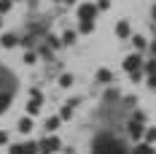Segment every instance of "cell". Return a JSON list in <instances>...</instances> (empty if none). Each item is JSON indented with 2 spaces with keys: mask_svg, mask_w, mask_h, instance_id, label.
<instances>
[{
  "mask_svg": "<svg viewBox=\"0 0 156 154\" xmlns=\"http://www.w3.org/2000/svg\"><path fill=\"white\" fill-rule=\"evenodd\" d=\"M94 154H126V152L119 141H113L110 135H102L97 141V146H94Z\"/></svg>",
  "mask_w": 156,
  "mask_h": 154,
  "instance_id": "obj_2",
  "label": "cell"
},
{
  "mask_svg": "<svg viewBox=\"0 0 156 154\" xmlns=\"http://www.w3.org/2000/svg\"><path fill=\"white\" fill-rule=\"evenodd\" d=\"M11 3L14 0H0V14H8L11 11Z\"/></svg>",
  "mask_w": 156,
  "mask_h": 154,
  "instance_id": "obj_19",
  "label": "cell"
},
{
  "mask_svg": "<svg viewBox=\"0 0 156 154\" xmlns=\"http://www.w3.org/2000/svg\"><path fill=\"white\" fill-rule=\"evenodd\" d=\"M97 81H100V84H110V81H113V73H110L108 68H100V70H97Z\"/></svg>",
  "mask_w": 156,
  "mask_h": 154,
  "instance_id": "obj_9",
  "label": "cell"
},
{
  "mask_svg": "<svg viewBox=\"0 0 156 154\" xmlns=\"http://www.w3.org/2000/svg\"><path fill=\"white\" fill-rule=\"evenodd\" d=\"M151 16H154V19H156V3H154V8H151Z\"/></svg>",
  "mask_w": 156,
  "mask_h": 154,
  "instance_id": "obj_27",
  "label": "cell"
},
{
  "mask_svg": "<svg viewBox=\"0 0 156 154\" xmlns=\"http://www.w3.org/2000/svg\"><path fill=\"white\" fill-rule=\"evenodd\" d=\"M5 143H8V133H5V130H0V146H5Z\"/></svg>",
  "mask_w": 156,
  "mask_h": 154,
  "instance_id": "obj_24",
  "label": "cell"
},
{
  "mask_svg": "<svg viewBox=\"0 0 156 154\" xmlns=\"http://www.w3.org/2000/svg\"><path fill=\"white\" fill-rule=\"evenodd\" d=\"M92 30H94V22H81L78 24V32H83V35H89Z\"/></svg>",
  "mask_w": 156,
  "mask_h": 154,
  "instance_id": "obj_17",
  "label": "cell"
},
{
  "mask_svg": "<svg viewBox=\"0 0 156 154\" xmlns=\"http://www.w3.org/2000/svg\"><path fill=\"white\" fill-rule=\"evenodd\" d=\"M132 122H140V124H145V114H143V111H135V114H132Z\"/></svg>",
  "mask_w": 156,
  "mask_h": 154,
  "instance_id": "obj_20",
  "label": "cell"
},
{
  "mask_svg": "<svg viewBox=\"0 0 156 154\" xmlns=\"http://www.w3.org/2000/svg\"><path fill=\"white\" fill-rule=\"evenodd\" d=\"M16 127H19V133H30V130H32V119H30V116H22Z\"/></svg>",
  "mask_w": 156,
  "mask_h": 154,
  "instance_id": "obj_12",
  "label": "cell"
},
{
  "mask_svg": "<svg viewBox=\"0 0 156 154\" xmlns=\"http://www.w3.org/2000/svg\"><path fill=\"white\" fill-rule=\"evenodd\" d=\"M62 43H65V46H73V43H76V32H73V30H65L62 32Z\"/></svg>",
  "mask_w": 156,
  "mask_h": 154,
  "instance_id": "obj_15",
  "label": "cell"
},
{
  "mask_svg": "<svg viewBox=\"0 0 156 154\" xmlns=\"http://www.w3.org/2000/svg\"><path fill=\"white\" fill-rule=\"evenodd\" d=\"M132 154H156V152H154L151 143H137V146L132 149Z\"/></svg>",
  "mask_w": 156,
  "mask_h": 154,
  "instance_id": "obj_11",
  "label": "cell"
},
{
  "mask_svg": "<svg viewBox=\"0 0 156 154\" xmlns=\"http://www.w3.org/2000/svg\"><path fill=\"white\" fill-rule=\"evenodd\" d=\"M129 78L137 84V81H143V70H135V73H129Z\"/></svg>",
  "mask_w": 156,
  "mask_h": 154,
  "instance_id": "obj_23",
  "label": "cell"
},
{
  "mask_svg": "<svg viewBox=\"0 0 156 154\" xmlns=\"http://www.w3.org/2000/svg\"><path fill=\"white\" fill-rule=\"evenodd\" d=\"M59 124H62V119H59V116H51V119H46V122H43V130H46V133H54Z\"/></svg>",
  "mask_w": 156,
  "mask_h": 154,
  "instance_id": "obj_10",
  "label": "cell"
},
{
  "mask_svg": "<svg viewBox=\"0 0 156 154\" xmlns=\"http://www.w3.org/2000/svg\"><path fill=\"white\" fill-rule=\"evenodd\" d=\"M11 154H22V146H11Z\"/></svg>",
  "mask_w": 156,
  "mask_h": 154,
  "instance_id": "obj_25",
  "label": "cell"
},
{
  "mask_svg": "<svg viewBox=\"0 0 156 154\" xmlns=\"http://www.w3.org/2000/svg\"><path fill=\"white\" fill-rule=\"evenodd\" d=\"M14 89H16V81H14V76H11V70L0 65V111L11 103Z\"/></svg>",
  "mask_w": 156,
  "mask_h": 154,
  "instance_id": "obj_1",
  "label": "cell"
},
{
  "mask_svg": "<svg viewBox=\"0 0 156 154\" xmlns=\"http://www.w3.org/2000/svg\"><path fill=\"white\" fill-rule=\"evenodd\" d=\"M124 70H126V73L143 70V60H140V54H137V51H135V54H129V57H124Z\"/></svg>",
  "mask_w": 156,
  "mask_h": 154,
  "instance_id": "obj_5",
  "label": "cell"
},
{
  "mask_svg": "<svg viewBox=\"0 0 156 154\" xmlns=\"http://www.w3.org/2000/svg\"><path fill=\"white\" fill-rule=\"evenodd\" d=\"M116 35H119V38H129V35H132V27H129L126 19H121V22L116 24Z\"/></svg>",
  "mask_w": 156,
  "mask_h": 154,
  "instance_id": "obj_7",
  "label": "cell"
},
{
  "mask_svg": "<svg viewBox=\"0 0 156 154\" xmlns=\"http://www.w3.org/2000/svg\"><path fill=\"white\" fill-rule=\"evenodd\" d=\"M110 8V0H100V3H97V11H108Z\"/></svg>",
  "mask_w": 156,
  "mask_h": 154,
  "instance_id": "obj_22",
  "label": "cell"
},
{
  "mask_svg": "<svg viewBox=\"0 0 156 154\" xmlns=\"http://www.w3.org/2000/svg\"><path fill=\"white\" fill-rule=\"evenodd\" d=\"M22 154H38V143H32V141L22 143Z\"/></svg>",
  "mask_w": 156,
  "mask_h": 154,
  "instance_id": "obj_16",
  "label": "cell"
},
{
  "mask_svg": "<svg viewBox=\"0 0 156 154\" xmlns=\"http://www.w3.org/2000/svg\"><path fill=\"white\" fill-rule=\"evenodd\" d=\"M126 130H129V135H132V141H143V133H145V124H140V122H132V119H129V124H126Z\"/></svg>",
  "mask_w": 156,
  "mask_h": 154,
  "instance_id": "obj_6",
  "label": "cell"
},
{
  "mask_svg": "<svg viewBox=\"0 0 156 154\" xmlns=\"http://www.w3.org/2000/svg\"><path fill=\"white\" fill-rule=\"evenodd\" d=\"M132 46H135V51H145V38L143 35H132Z\"/></svg>",
  "mask_w": 156,
  "mask_h": 154,
  "instance_id": "obj_14",
  "label": "cell"
},
{
  "mask_svg": "<svg viewBox=\"0 0 156 154\" xmlns=\"http://www.w3.org/2000/svg\"><path fill=\"white\" fill-rule=\"evenodd\" d=\"M0 43H3L5 49H14L16 43H19V35H16V32H5V35L0 38Z\"/></svg>",
  "mask_w": 156,
  "mask_h": 154,
  "instance_id": "obj_8",
  "label": "cell"
},
{
  "mask_svg": "<svg viewBox=\"0 0 156 154\" xmlns=\"http://www.w3.org/2000/svg\"><path fill=\"white\" fill-rule=\"evenodd\" d=\"M94 16H97V6L94 3L78 6V22H94Z\"/></svg>",
  "mask_w": 156,
  "mask_h": 154,
  "instance_id": "obj_3",
  "label": "cell"
},
{
  "mask_svg": "<svg viewBox=\"0 0 156 154\" xmlns=\"http://www.w3.org/2000/svg\"><path fill=\"white\" fill-rule=\"evenodd\" d=\"M59 146H62V143H59V138H54V135H51V138H43L38 143V154H54Z\"/></svg>",
  "mask_w": 156,
  "mask_h": 154,
  "instance_id": "obj_4",
  "label": "cell"
},
{
  "mask_svg": "<svg viewBox=\"0 0 156 154\" xmlns=\"http://www.w3.org/2000/svg\"><path fill=\"white\" fill-rule=\"evenodd\" d=\"M54 3H59V0H54Z\"/></svg>",
  "mask_w": 156,
  "mask_h": 154,
  "instance_id": "obj_29",
  "label": "cell"
},
{
  "mask_svg": "<svg viewBox=\"0 0 156 154\" xmlns=\"http://www.w3.org/2000/svg\"><path fill=\"white\" fill-rule=\"evenodd\" d=\"M151 54H154V57H156V38H154V41H151Z\"/></svg>",
  "mask_w": 156,
  "mask_h": 154,
  "instance_id": "obj_26",
  "label": "cell"
},
{
  "mask_svg": "<svg viewBox=\"0 0 156 154\" xmlns=\"http://www.w3.org/2000/svg\"><path fill=\"white\" fill-rule=\"evenodd\" d=\"M30 3H35V0H30Z\"/></svg>",
  "mask_w": 156,
  "mask_h": 154,
  "instance_id": "obj_30",
  "label": "cell"
},
{
  "mask_svg": "<svg viewBox=\"0 0 156 154\" xmlns=\"http://www.w3.org/2000/svg\"><path fill=\"white\" fill-rule=\"evenodd\" d=\"M59 87H73V76L70 73H62L59 76Z\"/></svg>",
  "mask_w": 156,
  "mask_h": 154,
  "instance_id": "obj_18",
  "label": "cell"
},
{
  "mask_svg": "<svg viewBox=\"0 0 156 154\" xmlns=\"http://www.w3.org/2000/svg\"><path fill=\"white\" fill-rule=\"evenodd\" d=\"M156 141V127H145V133H143V143H151L154 146Z\"/></svg>",
  "mask_w": 156,
  "mask_h": 154,
  "instance_id": "obj_13",
  "label": "cell"
},
{
  "mask_svg": "<svg viewBox=\"0 0 156 154\" xmlns=\"http://www.w3.org/2000/svg\"><path fill=\"white\" fill-rule=\"evenodd\" d=\"M65 3H67V6H73V3H76V0H65Z\"/></svg>",
  "mask_w": 156,
  "mask_h": 154,
  "instance_id": "obj_28",
  "label": "cell"
},
{
  "mask_svg": "<svg viewBox=\"0 0 156 154\" xmlns=\"http://www.w3.org/2000/svg\"><path fill=\"white\" fill-rule=\"evenodd\" d=\"M35 60H38V54H35V51H27V54H24V62H27V65H32Z\"/></svg>",
  "mask_w": 156,
  "mask_h": 154,
  "instance_id": "obj_21",
  "label": "cell"
}]
</instances>
